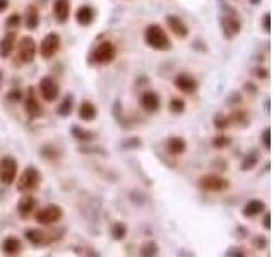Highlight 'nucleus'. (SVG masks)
I'll use <instances>...</instances> for the list:
<instances>
[{
  "instance_id": "nucleus-29",
  "label": "nucleus",
  "mask_w": 274,
  "mask_h": 257,
  "mask_svg": "<svg viewBox=\"0 0 274 257\" xmlns=\"http://www.w3.org/2000/svg\"><path fill=\"white\" fill-rule=\"evenodd\" d=\"M158 245L154 242H146L144 245L141 247V256L149 257V256H158Z\"/></svg>"
},
{
  "instance_id": "nucleus-5",
  "label": "nucleus",
  "mask_w": 274,
  "mask_h": 257,
  "mask_svg": "<svg viewBox=\"0 0 274 257\" xmlns=\"http://www.w3.org/2000/svg\"><path fill=\"white\" fill-rule=\"evenodd\" d=\"M115 57H117V48L112 41H101L93 53V60L96 64H110V62L115 60Z\"/></svg>"
},
{
  "instance_id": "nucleus-26",
  "label": "nucleus",
  "mask_w": 274,
  "mask_h": 257,
  "mask_svg": "<svg viewBox=\"0 0 274 257\" xmlns=\"http://www.w3.org/2000/svg\"><path fill=\"white\" fill-rule=\"evenodd\" d=\"M72 108H74V98L72 96H65L64 102L58 106V113H60L62 117H67V115H70Z\"/></svg>"
},
{
  "instance_id": "nucleus-13",
  "label": "nucleus",
  "mask_w": 274,
  "mask_h": 257,
  "mask_svg": "<svg viewBox=\"0 0 274 257\" xmlns=\"http://www.w3.org/2000/svg\"><path fill=\"white\" fill-rule=\"evenodd\" d=\"M175 87H178L185 94H192L197 89V81L192 76H188V74H178L175 77Z\"/></svg>"
},
{
  "instance_id": "nucleus-24",
  "label": "nucleus",
  "mask_w": 274,
  "mask_h": 257,
  "mask_svg": "<svg viewBox=\"0 0 274 257\" xmlns=\"http://www.w3.org/2000/svg\"><path fill=\"white\" fill-rule=\"evenodd\" d=\"M24 24L28 29H36L38 24H40V12L36 11L34 7H29L28 12H26V19Z\"/></svg>"
},
{
  "instance_id": "nucleus-35",
  "label": "nucleus",
  "mask_w": 274,
  "mask_h": 257,
  "mask_svg": "<svg viewBox=\"0 0 274 257\" xmlns=\"http://www.w3.org/2000/svg\"><path fill=\"white\" fill-rule=\"evenodd\" d=\"M262 142H264V148L271 149V129L269 127L262 131Z\"/></svg>"
},
{
  "instance_id": "nucleus-14",
  "label": "nucleus",
  "mask_w": 274,
  "mask_h": 257,
  "mask_svg": "<svg viewBox=\"0 0 274 257\" xmlns=\"http://www.w3.org/2000/svg\"><path fill=\"white\" fill-rule=\"evenodd\" d=\"M24 110H26V113H28V117H31V119H38V117L43 115V108H41V105H40V102L36 100V96L33 94V91H29V94L26 96Z\"/></svg>"
},
{
  "instance_id": "nucleus-4",
  "label": "nucleus",
  "mask_w": 274,
  "mask_h": 257,
  "mask_svg": "<svg viewBox=\"0 0 274 257\" xmlns=\"http://www.w3.org/2000/svg\"><path fill=\"white\" fill-rule=\"evenodd\" d=\"M16 175H17V161L11 156L0 159V182L4 185L14 184Z\"/></svg>"
},
{
  "instance_id": "nucleus-38",
  "label": "nucleus",
  "mask_w": 274,
  "mask_h": 257,
  "mask_svg": "<svg viewBox=\"0 0 274 257\" xmlns=\"http://www.w3.org/2000/svg\"><path fill=\"white\" fill-rule=\"evenodd\" d=\"M9 7V0H0V12H4Z\"/></svg>"
},
{
  "instance_id": "nucleus-36",
  "label": "nucleus",
  "mask_w": 274,
  "mask_h": 257,
  "mask_svg": "<svg viewBox=\"0 0 274 257\" xmlns=\"http://www.w3.org/2000/svg\"><path fill=\"white\" fill-rule=\"evenodd\" d=\"M262 24H264V29H266V31H271V14H269V12H267V14L264 16Z\"/></svg>"
},
{
  "instance_id": "nucleus-1",
  "label": "nucleus",
  "mask_w": 274,
  "mask_h": 257,
  "mask_svg": "<svg viewBox=\"0 0 274 257\" xmlns=\"http://www.w3.org/2000/svg\"><path fill=\"white\" fill-rule=\"evenodd\" d=\"M144 40L151 48L159 51H165L171 48V41H170L168 34L165 33V29L158 24H149L144 31Z\"/></svg>"
},
{
  "instance_id": "nucleus-7",
  "label": "nucleus",
  "mask_w": 274,
  "mask_h": 257,
  "mask_svg": "<svg viewBox=\"0 0 274 257\" xmlns=\"http://www.w3.org/2000/svg\"><path fill=\"white\" fill-rule=\"evenodd\" d=\"M60 50V36L57 33H48L40 45V55L43 58H51Z\"/></svg>"
},
{
  "instance_id": "nucleus-2",
  "label": "nucleus",
  "mask_w": 274,
  "mask_h": 257,
  "mask_svg": "<svg viewBox=\"0 0 274 257\" xmlns=\"http://www.w3.org/2000/svg\"><path fill=\"white\" fill-rule=\"evenodd\" d=\"M40 182H41V173L38 171V168L28 167L21 173V177H19V180H17V190L19 192H24V194H29V192L34 190V188L40 185Z\"/></svg>"
},
{
  "instance_id": "nucleus-33",
  "label": "nucleus",
  "mask_w": 274,
  "mask_h": 257,
  "mask_svg": "<svg viewBox=\"0 0 274 257\" xmlns=\"http://www.w3.org/2000/svg\"><path fill=\"white\" fill-rule=\"evenodd\" d=\"M7 100H9V102H12V103L21 102V100H22V93H21V89H12V91H9Z\"/></svg>"
},
{
  "instance_id": "nucleus-15",
  "label": "nucleus",
  "mask_w": 274,
  "mask_h": 257,
  "mask_svg": "<svg viewBox=\"0 0 274 257\" xmlns=\"http://www.w3.org/2000/svg\"><path fill=\"white\" fill-rule=\"evenodd\" d=\"M53 16L60 24L68 21L70 16V2L68 0H55L53 4Z\"/></svg>"
},
{
  "instance_id": "nucleus-16",
  "label": "nucleus",
  "mask_w": 274,
  "mask_h": 257,
  "mask_svg": "<svg viewBox=\"0 0 274 257\" xmlns=\"http://www.w3.org/2000/svg\"><path fill=\"white\" fill-rule=\"evenodd\" d=\"M36 209V199L33 196H24L17 204V211H19V216L21 218H28L33 211Z\"/></svg>"
},
{
  "instance_id": "nucleus-27",
  "label": "nucleus",
  "mask_w": 274,
  "mask_h": 257,
  "mask_svg": "<svg viewBox=\"0 0 274 257\" xmlns=\"http://www.w3.org/2000/svg\"><path fill=\"white\" fill-rule=\"evenodd\" d=\"M127 235V226L123 223H113L112 224V237L115 240H123Z\"/></svg>"
},
{
  "instance_id": "nucleus-32",
  "label": "nucleus",
  "mask_w": 274,
  "mask_h": 257,
  "mask_svg": "<svg viewBox=\"0 0 274 257\" xmlns=\"http://www.w3.org/2000/svg\"><path fill=\"white\" fill-rule=\"evenodd\" d=\"M230 144V137H226V136H220V137H214L213 141V146L214 148H226V146Z\"/></svg>"
},
{
  "instance_id": "nucleus-6",
  "label": "nucleus",
  "mask_w": 274,
  "mask_h": 257,
  "mask_svg": "<svg viewBox=\"0 0 274 257\" xmlns=\"http://www.w3.org/2000/svg\"><path fill=\"white\" fill-rule=\"evenodd\" d=\"M199 185L206 192H224L230 187V182L220 175H206L199 180Z\"/></svg>"
},
{
  "instance_id": "nucleus-19",
  "label": "nucleus",
  "mask_w": 274,
  "mask_h": 257,
  "mask_svg": "<svg viewBox=\"0 0 274 257\" xmlns=\"http://www.w3.org/2000/svg\"><path fill=\"white\" fill-rule=\"evenodd\" d=\"M98 115L96 106L93 105L91 102H83L79 106V119L84 120V122H93Z\"/></svg>"
},
{
  "instance_id": "nucleus-39",
  "label": "nucleus",
  "mask_w": 274,
  "mask_h": 257,
  "mask_svg": "<svg viewBox=\"0 0 274 257\" xmlns=\"http://www.w3.org/2000/svg\"><path fill=\"white\" fill-rule=\"evenodd\" d=\"M0 83H2V72H0Z\"/></svg>"
},
{
  "instance_id": "nucleus-31",
  "label": "nucleus",
  "mask_w": 274,
  "mask_h": 257,
  "mask_svg": "<svg viewBox=\"0 0 274 257\" xmlns=\"http://www.w3.org/2000/svg\"><path fill=\"white\" fill-rule=\"evenodd\" d=\"M230 122H231L230 117H223V115L214 117V127L216 129H226V127H230Z\"/></svg>"
},
{
  "instance_id": "nucleus-9",
  "label": "nucleus",
  "mask_w": 274,
  "mask_h": 257,
  "mask_svg": "<svg viewBox=\"0 0 274 257\" xmlns=\"http://www.w3.org/2000/svg\"><path fill=\"white\" fill-rule=\"evenodd\" d=\"M40 93L43 96V100L55 102L58 98V94H60V87H58V84L51 77H43L40 81Z\"/></svg>"
},
{
  "instance_id": "nucleus-25",
  "label": "nucleus",
  "mask_w": 274,
  "mask_h": 257,
  "mask_svg": "<svg viewBox=\"0 0 274 257\" xmlns=\"http://www.w3.org/2000/svg\"><path fill=\"white\" fill-rule=\"evenodd\" d=\"M72 136L77 139V141H81V142H91L94 139L93 132L84 131V129H81V127H77V125L72 127Z\"/></svg>"
},
{
  "instance_id": "nucleus-10",
  "label": "nucleus",
  "mask_w": 274,
  "mask_h": 257,
  "mask_svg": "<svg viewBox=\"0 0 274 257\" xmlns=\"http://www.w3.org/2000/svg\"><path fill=\"white\" fill-rule=\"evenodd\" d=\"M166 24H168V28L173 31V34L177 38H180V40H184V38H187L188 34V28L187 24H185L184 21H182L178 16H173V14H168L166 16Z\"/></svg>"
},
{
  "instance_id": "nucleus-17",
  "label": "nucleus",
  "mask_w": 274,
  "mask_h": 257,
  "mask_svg": "<svg viewBox=\"0 0 274 257\" xmlns=\"http://www.w3.org/2000/svg\"><path fill=\"white\" fill-rule=\"evenodd\" d=\"M94 17H96L94 9L89 7V5H83V7H79L76 12V19L81 26H89L91 22L94 21Z\"/></svg>"
},
{
  "instance_id": "nucleus-11",
  "label": "nucleus",
  "mask_w": 274,
  "mask_h": 257,
  "mask_svg": "<svg viewBox=\"0 0 274 257\" xmlns=\"http://www.w3.org/2000/svg\"><path fill=\"white\" fill-rule=\"evenodd\" d=\"M221 28H223L224 36H226L228 40H231V38L240 33L242 24H240V21H238L237 17H233V16H223V17H221Z\"/></svg>"
},
{
  "instance_id": "nucleus-37",
  "label": "nucleus",
  "mask_w": 274,
  "mask_h": 257,
  "mask_svg": "<svg viewBox=\"0 0 274 257\" xmlns=\"http://www.w3.org/2000/svg\"><path fill=\"white\" fill-rule=\"evenodd\" d=\"M264 228L269 230L271 228V214L266 213V216H264Z\"/></svg>"
},
{
  "instance_id": "nucleus-22",
  "label": "nucleus",
  "mask_w": 274,
  "mask_h": 257,
  "mask_svg": "<svg viewBox=\"0 0 274 257\" xmlns=\"http://www.w3.org/2000/svg\"><path fill=\"white\" fill-rule=\"evenodd\" d=\"M166 149H168L170 154L178 156L185 151V141L182 137H170L166 141Z\"/></svg>"
},
{
  "instance_id": "nucleus-3",
  "label": "nucleus",
  "mask_w": 274,
  "mask_h": 257,
  "mask_svg": "<svg viewBox=\"0 0 274 257\" xmlns=\"http://www.w3.org/2000/svg\"><path fill=\"white\" fill-rule=\"evenodd\" d=\"M62 216H64V213H62L60 206H57V204H48V206L41 207L36 213V221L40 224L50 226V224L58 223V221L62 220Z\"/></svg>"
},
{
  "instance_id": "nucleus-20",
  "label": "nucleus",
  "mask_w": 274,
  "mask_h": 257,
  "mask_svg": "<svg viewBox=\"0 0 274 257\" xmlns=\"http://www.w3.org/2000/svg\"><path fill=\"white\" fill-rule=\"evenodd\" d=\"M264 209H266V204H264V201L252 199V201H249V203L245 204V207H243V216H247V218L257 216V214H260Z\"/></svg>"
},
{
  "instance_id": "nucleus-30",
  "label": "nucleus",
  "mask_w": 274,
  "mask_h": 257,
  "mask_svg": "<svg viewBox=\"0 0 274 257\" xmlns=\"http://www.w3.org/2000/svg\"><path fill=\"white\" fill-rule=\"evenodd\" d=\"M170 110H171L173 113H184L185 102L180 98H171V102H170Z\"/></svg>"
},
{
  "instance_id": "nucleus-34",
  "label": "nucleus",
  "mask_w": 274,
  "mask_h": 257,
  "mask_svg": "<svg viewBox=\"0 0 274 257\" xmlns=\"http://www.w3.org/2000/svg\"><path fill=\"white\" fill-rule=\"evenodd\" d=\"M21 24V16L19 14H11L7 17V28H17Z\"/></svg>"
},
{
  "instance_id": "nucleus-18",
  "label": "nucleus",
  "mask_w": 274,
  "mask_h": 257,
  "mask_svg": "<svg viewBox=\"0 0 274 257\" xmlns=\"http://www.w3.org/2000/svg\"><path fill=\"white\" fill-rule=\"evenodd\" d=\"M2 250H4V254H7V256H17L22 250L21 240L16 239V237H7V239L4 240V243H2Z\"/></svg>"
},
{
  "instance_id": "nucleus-12",
  "label": "nucleus",
  "mask_w": 274,
  "mask_h": 257,
  "mask_svg": "<svg viewBox=\"0 0 274 257\" xmlns=\"http://www.w3.org/2000/svg\"><path fill=\"white\" fill-rule=\"evenodd\" d=\"M159 105H161V102H159L158 93H154V91H146L141 96V106L144 112H148V113L158 112Z\"/></svg>"
},
{
  "instance_id": "nucleus-28",
  "label": "nucleus",
  "mask_w": 274,
  "mask_h": 257,
  "mask_svg": "<svg viewBox=\"0 0 274 257\" xmlns=\"http://www.w3.org/2000/svg\"><path fill=\"white\" fill-rule=\"evenodd\" d=\"M257 161H259V154H257V151H252L250 154H247L245 161L242 163V170H252L257 165Z\"/></svg>"
},
{
  "instance_id": "nucleus-21",
  "label": "nucleus",
  "mask_w": 274,
  "mask_h": 257,
  "mask_svg": "<svg viewBox=\"0 0 274 257\" xmlns=\"http://www.w3.org/2000/svg\"><path fill=\"white\" fill-rule=\"evenodd\" d=\"M14 40H16V33L14 31H9L4 40L0 41V55L4 58H7L11 55V51L14 50Z\"/></svg>"
},
{
  "instance_id": "nucleus-23",
  "label": "nucleus",
  "mask_w": 274,
  "mask_h": 257,
  "mask_svg": "<svg viewBox=\"0 0 274 257\" xmlns=\"http://www.w3.org/2000/svg\"><path fill=\"white\" fill-rule=\"evenodd\" d=\"M24 237L28 239V242H31L33 245H41L47 240V235L45 232H41L40 228H28L24 232Z\"/></svg>"
},
{
  "instance_id": "nucleus-8",
  "label": "nucleus",
  "mask_w": 274,
  "mask_h": 257,
  "mask_svg": "<svg viewBox=\"0 0 274 257\" xmlns=\"http://www.w3.org/2000/svg\"><path fill=\"white\" fill-rule=\"evenodd\" d=\"M19 58L22 64H31L36 57V41L33 40L31 36H24L19 41Z\"/></svg>"
}]
</instances>
